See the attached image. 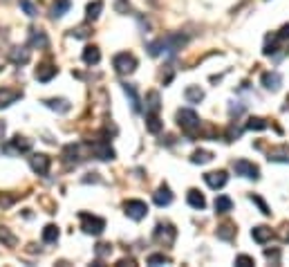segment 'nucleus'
<instances>
[{"instance_id": "58836bf2", "label": "nucleus", "mask_w": 289, "mask_h": 267, "mask_svg": "<svg viewBox=\"0 0 289 267\" xmlns=\"http://www.w3.org/2000/svg\"><path fill=\"white\" fill-rule=\"evenodd\" d=\"M72 36H76V38L90 36V25H79L76 29H72Z\"/></svg>"}, {"instance_id": "6ab92c4d", "label": "nucleus", "mask_w": 289, "mask_h": 267, "mask_svg": "<svg viewBox=\"0 0 289 267\" xmlns=\"http://www.w3.org/2000/svg\"><path fill=\"white\" fill-rule=\"evenodd\" d=\"M263 86L267 88V90H278L280 86H283V76L278 74V72H265L263 74Z\"/></svg>"}, {"instance_id": "72a5a7b5", "label": "nucleus", "mask_w": 289, "mask_h": 267, "mask_svg": "<svg viewBox=\"0 0 289 267\" xmlns=\"http://www.w3.org/2000/svg\"><path fill=\"white\" fill-rule=\"evenodd\" d=\"M267 126H269V123L265 121L263 117H251V119L247 121V128H249V130H265Z\"/></svg>"}, {"instance_id": "20e7f679", "label": "nucleus", "mask_w": 289, "mask_h": 267, "mask_svg": "<svg viewBox=\"0 0 289 267\" xmlns=\"http://www.w3.org/2000/svg\"><path fill=\"white\" fill-rule=\"evenodd\" d=\"M81 218V229L88 236H101L105 229V220L99 216H90V214H79Z\"/></svg>"}, {"instance_id": "6e6552de", "label": "nucleus", "mask_w": 289, "mask_h": 267, "mask_svg": "<svg viewBox=\"0 0 289 267\" xmlns=\"http://www.w3.org/2000/svg\"><path fill=\"white\" fill-rule=\"evenodd\" d=\"M2 150H5V153H9V155H16V153H29V150H32V142H29L27 137L16 135V137L11 139V142Z\"/></svg>"}, {"instance_id": "f704fd0d", "label": "nucleus", "mask_w": 289, "mask_h": 267, "mask_svg": "<svg viewBox=\"0 0 289 267\" xmlns=\"http://www.w3.org/2000/svg\"><path fill=\"white\" fill-rule=\"evenodd\" d=\"M249 200H251L253 204H258V209H260V214H263V216H269V214H271V211H269V207H267V202H265L260 195H256V193H253V195H249Z\"/></svg>"}, {"instance_id": "ddd939ff", "label": "nucleus", "mask_w": 289, "mask_h": 267, "mask_svg": "<svg viewBox=\"0 0 289 267\" xmlns=\"http://www.w3.org/2000/svg\"><path fill=\"white\" fill-rule=\"evenodd\" d=\"M23 97L21 90H14V88H0V108L11 106L14 101H18Z\"/></svg>"}, {"instance_id": "c85d7f7f", "label": "nucleus", "mask_w": 289, "mask_h": 267, "mask_svg": "<svg viewBox=\"0 0 289 267\" xmlns=\"http://www.w3.org/2000/svg\"><path fill=\"white\" fill-rule=\"evenodd\" d=\"M58 236H61V231H58L56 224H48V227L43 229V243L52 245V243H56V241H58Z\"/></svg>"}, {"instance_id": "9b49d317", "label": "nucleus", "mask_w": 289, "mask_h": 267, "mask_svg": "<svg viewBox=\"0 0 289 267\" xmlns=\"http://www.w3.org/2000/svg\"><path fill=\"white\" fill-rule=\"evenodd\" d=\"M58 74V70H56V65H52V63H43V65H38L36 68V81H41V83H48V81H52L54 76Z\"/></svg>"}, {"instance_id": "0eeeda50", "label": "nucleus", "mask_w": 289, "mask_h": 267, "mask_svg": "<svg viewBox=\"0 0 289 267\" xmlns=\"http://www.w3.org/2000/svg\"><path fill=\"white\" fill-rule=\"evenodd\" d=\"M90 150H92V155H95L96 160H103V162L115 160V148L110 146V142H108V139L95 142V144L90 146Z\"/></svg>"}, {"instance_id": "cd10ccee", "label": "nucleus", "mask_w": 289, "mask_h": 267, "mask_svg": "<svg viewBox=\"0 0 289 267\" xmlns=\"http://www.w3.org/2000/svg\"><path fill=\"white\" fill-rule=\"evenodd\" d=\"M233 209V200L229 195H217L216 198V211L217 214H229Z\"/></svg>"}, {"instance_id": "4468645a", "label": "nucleus", "mask_w": 289, "mask_h": 267, "mask_svg": "<svg viewBox=\"0 0 289 267\" xmlns=\"http://www.w3.org/2000/svg\"><path fill=\"white\" fill-rule=\"evenodd\" d=\"M63 160H65V164L68 166H76L79 164L83 157H81V146H76V144H70V146H65L63 148Z\"/></svg>"}, {"instance_id": "37998d69", "label": "nucleus", "mask_w": 289, "mask_h": 267, "mask_svg": "<svg viewBox=\"0 0 289 267\" xmlns=\"http://www.w3.org/2000/svg\"><path fill=\"white\" fill-rule=\"evenodd\" d=\"M11 202H14V198H11V195H0V207H2V209L11 207Z\"/></svg>"}, {"instance_id": "c03bdc74", "label": "nucleus", "mask_w": 289, "mask_h": 267, "mask_svg": "<svg viewBox=\"0 0 289 267\" xmlns=\"http://www.w3.org/2000/svg\"><path fill=\"white\" fill-rule=\"evenodd\" d=\"M0 135H5V123L0 121Z\"/></svg>"}, {"instance_id": "412c9836", "label": "nucleus", "mask_w": 289, "mask_h": 267, "mask_svg": "<svg viewBox=\"0 0 289 267\" xmlns=\"http://www.w3.org/2000/svg\"><path fill=\"white\" fill-rule=\"evenodd\" d=\"M123 92H126V97L130 99L132 110L142 112V99H139V95H137V88L132 86V83H123Z\"/></svg>"}, {"instance_id": "dca6fc26", "label": "nucleus", "mask_w": 289, "mask_h": 267, "mask_svg": "<svg viewBox=\"0 0 289 267\" xmlns=\"http://www.w3.org/2000/svg\"><path fill=\"white\" fill-rule=\"evenodd\" d=\"M153 200H155V204H157V207H169V204L173 202V193H170V189L166 187V184H162V187L155 191Z\"/></svg>"}, {"instance_id": "39448f33", "label": "nucleus", "mask_w": 289, "mask_h": 267, "mask_svg": "<svg viewBox=\"0 0 289 267\" xmlns=\"http://www.w3.org/2000/svg\"><path fill=\"white\" fill-rule=\"evenodd\" d=\"M123 214L130 220H144L148 216V204L144 200H126L123 202Z\"/></svg>"}, {"instance_id": "f257e3e1", "label": "nucleus", "mask_w": 289, "mask_h": 267, "mask_svg": "<svg viewBox=\"0 0 289 267\" xmlns=\"http://www.w3.org/2000/svg\"><path fill=\"white\" fill-rule=\"evenodd\" d=\"M177 123L179 128L184 130L186 135H189L191 139L197 137V133H200V117H197V112L195 110H189V108H182V110H177Z\"/></svg>"}, {"instance_id": "4be33fe9", "label": "nucleus", "mask_w": 289, "mask_h": 267, "mask_svg": "<svg viewBox=\"0 0 289 267\" xmlns=\"http://www.w3.org/2000/svg\"><path fill=\"white\" fill-rule=\"evenodd\" d=\"M186 202H189L193 209H200V211L206 207V198L197 191V189H191V191L186 193Z\"/></svg>"}, {"instance_id": "c756f323", "label": "nucleus", "mask_w": 289, "mask_h": 267, "mask_svg": "<svg viewBox=\"0 0 289 267\" xmlns=\"http://www.w3.org/2000/svg\"><path fill=\"white\" fill-rule=\"evenodd\" d=\"M217 238L220 241H233L236 238V227L231 222H224L222 227H217Z\"/></svg>"}, {"instance_id": "f03ea898", "label": "nucleus", "mask_w": 289, "mask_h": 267, "mask_svg": "<svg viewBox=\"0 0 289 267\" xmlns=\"http://www.w3.org/2000/svg\"><path fill=\"white\" fill-rule=\"evenodd\" d=\"M137 56L135 54H130V52H121V54H117L115 59H112V65H115V72L117 74H121V76H126V74H132L137 70Z\"/></svg>"}, {"instance_id": "a211bd4d", "label": "nucleus", "mask_w": 289, "mask_h": 267, "mask_svg": "<svg viewBox=\"0 0 289 267\" xmlns=\"http://www.w3.org/2000/svg\"><path fill=\"white\" fill-rule=\"evenodd\" d=\"M29 59H32V54H29V49L27 48H14L9 49V61L16 65H25L29 63Z\"/></svg>"}, {"instance_id": "473e14b6", "label": "nucleus", "mask_w": 289, "mask_h": 267, "mask_svg": "<svg viewBox=\"0 0 289 267\" xmlns=\"http://www.w3.org/2000/svg\"><path fill=\"white\" fill-rule=\"evenodd\" d=\"M0 243L5 247H14L16 245V236L11 234L9 227H0Z\"/></svg>"}, {"instance_id": "b1692460", "label": "nucleus", "mask_w": 289, "mask_h": 267, "mask_svg": "<svg viewBox=\"0 0 289 267\" xmlns=\"http://www.w3.org/2000/svg\"><path fill=\"white\" fill-rule=\"evenodd\" d=\"M146 128H148V133H153V135H157L164 128V123L157 117V112H146Z\"/></svg>"}, {"instance_id": "c9c22d12", "label": "nucleus", "mask_w": 289, "mask_h": 267, "mask_svg": "<svg viewBox=\"0 0 289 267\" xmlns=\"http://www.w3.org/2000/svg\"><path fill=\"white\" fill-rule=\"evenodd\" d=\"M21 7L25 9V14H27L29 18H34V16H36V7H34V2H32V0H21Z\"/></svg>"}, {"instance_id": "7ed1b4c3", "label": "nucleus", "mask_w": 289, "mask_h": 267, "mask_svg": "<svg viewBox=\"0 0 289 267\" xmlns=\"http://www.w3.org/2000/svg\"><path fill=\"white\" fill-rule=\"evenodd\" d=\"M153 238L159 245L170 247L175 243V238H177V229H175L170 222H157V227H155V231H153Z\"/></svg>"}, {"instance_id": "2eb2a0df", "label": "nucleus", "mask_w": 289, "mask_h": 267, "mask_svg": "<svg viewBox=\"0 0 289 267\" xmlns=\"http://www.w3.org/2000/svg\"><path fill=\"white\" fill-rule=\"evenodd\" d=\"M49 45L48 36L43 29H29V48H38V49H45Z\"/></svg>"}, {"instance_id": "e433bc0d", "label": "nucleus", "mask_w": 289, "mask_h": 267, "mask_svg": "<svg viewBox=\"0 0 289 267\" xmlns=\"http://www.w3.org/2000/svg\"><path fill=\"white\" fill-rule=\"evenodd\" d=\"M148 265H159V263H170L169 256H164V254H153V256H148Z\"/></svg>"}, {"instance_id": "1a4fd4ad", "label": "nucleus", "mask_w": 289, "mask_h": 267, "mask_svg": "<svg viewBox=\"0 0 289 267\" xmlns=\"http://www.w3.org/2000/svg\"><path fill=\"white\" fill-rule=\"evenodd\" d=\"M204 182L209 184L213 191H217V189H224L226 182H229V175H226V171H211L204 175Z\"/></svg>"}, {"instance_id": "4c0bfd02", "label": "nucleus", "mask_w": 289, "mask_h": 267, "mask_svg": "<svg viewBox=\"0 0 289 267\" xmlns=\"http://www.w3.org/2000/svg\"><path fill=\"white\" fill-rule=\"evenodd\" d=\"M236 265H240V267H249V265H256V261H253L251 256H247V254H240V256L236 258Z\"/></svg>"}, {"instance_id": "5701e85b", "label": "nucleus", "mask_w": 289, "mask_h": 267, "mask_svg": "<svg viewBox=\"0 0 289 267\" xmlns=\"http://www.w3.org/2000/svg\"><path fill=\"white\" fill-rule=\"evenodd\" d=\"M99 61H101V49L96 48V45H88V48L83 49V63L96 65Z\"/></svg>"}, {"instance_id": "2f4dec72", "label": "nucleus", "mask_w": 289, "mask_h": 267, "mask_svg": "<svg viewBox=\"0 0 289 267\" xmlns=\"http://www.w3.org/2000/svg\"><path fill=\"white\" fill-rule=\"evenodd\" d=\"M70 5H72L70 0H56V2L52 5V16L54 18H61L63 14H68V11H70Z\"/></svg>"}, {"instance_id": "ea45409f", "label": "nucleus", "mask_w": 289, "mask_h": 267, "mask_svg": "<svg viewBox=\"0 0 289 267\" xmlns=\"http://www.w3.org/2000/svg\"><path fill=\"white\" fill-rule=\"evenodd\" d=\"M265 256H267V261H271L273 265H278V261H280V249H267V251H265Z\"/></svg>"}, {"instance_id": "bb28decb", "label": "nucleus", "mask_w": 289, "mask_h": 267, "mask_svg": "<svg viewBox=\"0 0 289 267\" xmlns=\"http://www.w3.org/2000/svg\"><path fill=\"white\" fill-rule=\"evenodd\" d=\"M162 103H159V92L150 90L146 95V112H159Z\"/></svg>"}, {"instance_id": "a878e982", "label": "nucleus", "mask_w": 289, "mask_h": 267, "mask_svg": "<svg viewBox=\"0 0 289 267\" xmlns=\"http://www.w3.org/2000/svg\"><path fill=\"white\" fill-rule=\"evenodd\" d=\"M101 11H103V0H95L85 7V16H88V21H96L101 16Z\"/></svg>"}, {"instance_id": "a19ab883", "label": "nucleus", "mask_w": 289, "mask_h": 267, "mask_svg": "<svg viewBox=\"0 0 289 267\" xmlns=\"http://www.w3.org/2000/svg\"><path fill=\"white\" fill-rule=\"evenodd\" d=\"M96 254H99L101 258H103V256H110V254H112V245H105V243H101V245L96 247Z\"/></svg>"}, {"instance_id": "f3484780", "label": "nucleus", "mask_w": 289, "mask_h": 267, "mask_svg": "<svg viewBox=\"0 0 289 267\" xmlns=\"http://www.w3.org/2000/svg\"><path fill=\"white\" fill-rule=\"evenodd\" d=\"M251 238L256 243H260V245H265V243H269L273 238V231H271V227L260 224V227H253V229H251Z\"/></svg>"}, {"instance_id": "79ce46f5", "label": "nucleus", "mask_w": 289, "mask_h": 267, "mask_svg": "<svg viewBox=\"0 0 289 267\" xmlns=\"http://www.w3.org/2000/svg\"><path fill=\"white\" fill-rule=\"evenodd\" d=\"M276 38H278V41H287V38H289V23L280 27V32H278V36H276Z\"/></svg>"}, {"instance_id": "423d86ee", "label": "nucleus", "mask_w": 289, "mask_h": 267, "mask_svg": "<svg viewBox=\"0 0 289 267\" xmlns=\"http://www.w3.org/2000/svg\"><path fill=\"white\" fill-rule=\"evenodd\" d=\"M233 171H236V175L249 177V180H258V177H260V169H258L253 162H249V160L233 162Z\"/></svg>"}, {"instance_id": "f8f14e48", "label": "nucleus", "mask_w": 289, "mask_h": 267, "mask_svg": "<svg viewBox=\"0 0 289 267\" xmlns=\"http://www.w3.org/2000/svg\"><path fill=\"white\" fill-rule=\"evenodd\" d=\"M267 160L269 162H278V164H289V146L283 144V146H276L267 153Z\"/></svg>"}, {"instance_id": "393cba45", "label": "nucleus", "mask_w": 289, "mask_h": 267, "mask_svg": "<svg viewBox=\"0 0 289 267\" xmlns=\"http://www.w3.org/2000/svg\"><path fill=\"white\" fill-rule=\"evenodd\" d=\"M184 99L189 103H200L202 99H204V90H202L200 86H189L184 90Z\"/></svg>"}, {"instance_id": "aec40b11", "label": "nucleus", "mask_w": 289, "mask_h": 267, "mask_svg": "<svg viewBox=\"0 0 289 267\" xmlns=\"http://www.w3.org/2000/svg\"><path fill=\"white\" fill-rule=\"evenodd\" d=\"M43 103H45L49 110H56V112H61V115H65V112L72 110V103H70L68 99H45Z\"/></svg>"}, {"instance_id": "7c9ffc66", "label": "nucleus", "mask_w": 289, "mask_h": 267, "mask_svg": "<svg viewBox=\"0 0 289 267\" xmlns=\"http://www.w3.org/2000/svg\"><path fill=\"white\" fill-rule=\"evenodd\" d=\"M213 160V153H211V150H195L193 155H191V162H193V164H209V162Z\"/></svg>"}, {"instance_id": "9d476101", "label": "nucleus", "mask_w": 289, "mask_h": 267, "mask_svg": "<svg viewBox=\"0 0 289 267\" xmlns=\"http://www.w3.org/2000/svg\"><path fill=\"white\" fill-rule=\"evenodd\" d=\"M49 157L43 155V153H38V155H32L29 157V166H32V171L38 173V175H48L49 173Z\"/></svg>"}]
</instances>
